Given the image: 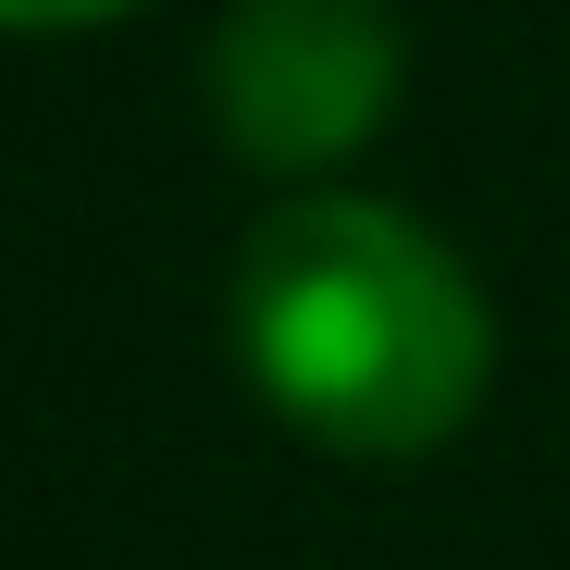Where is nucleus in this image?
Segmentation results:
<instances>
[{"instance_id":"2","label":"nucleus","mask_w":570,"mask_h":570,"mask_svg":"<svg viewBox=\"0 0 570 570\" xmlns=\"http://www.w3.org/2000/svg\"><path fill=\"white\" fill-rule=\"evenodd\" d=\"M410 38L385 0H224L212 26V125L261 174H335L385 137Z\"/></svg>"},{"instance_id":"1","label":"nucleus","mask_w":570,"mask_h":570,"mask_svg":"<svg viewBox=\"0 0 570 570\" xmlns=\"http://www.w3.org/2000/svg\"><path fill=\"white\" fill-rule=\"evenodd\" d=\"M236 360L311 446L422 459L484 410L497 311L434 224L311 186L236 248Z\"/></svg>"},{"instance_id":"3","label":"nucleus","mask_w":570,"mask_h":570,"mask_svg":"<svg viewBox=\"0 0 570 570\" xmlns=\"http://www.w3.org/2000/svg\"><path fill=\"white\" fill-rule=\"evenodd\" d=\"M100 13H125V0H0V26H26V38H50V26H100Z\"/></svg>"}]
</instances>
